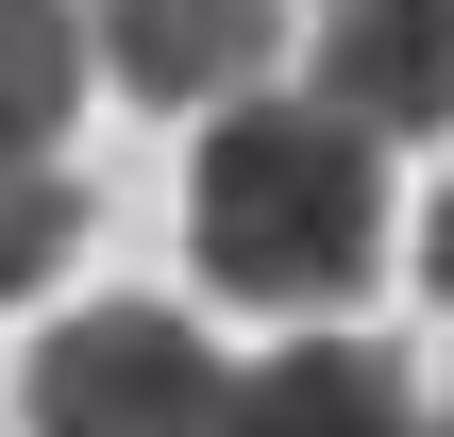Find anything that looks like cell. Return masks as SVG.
Masks as SVG:
<instances>
[{
    "mask_svg": "<svg viewBox=\"0 0 454 437\" xmlns=\"http://www.w3.org/2000/svg\"><path fill=\"white\" fill-rule=\"evenodd\" d=\"M387 135H354L337 101H219L202 168H185V253L236 286V303H354L371 253H387Z\"/></svg>",
    "mask_w": 454,
    "mask_h": 437,
    "instance_id": "1",
    "label": "cell"
},
{
    "mask_svg": "<svg viewBox=\"0 0 454 437\" xmlns=\"http://www.w3.org/2000/svg\"><path fill=\"white\" fill-rule=\"evenodd\" d=\"M34 437H219V354L168 303H84L34 337Z\"/></svg>",
    "mask_w": 454,
    "mask_h": 437,
    "instance_id": "2",
    "label": "cell"
},
{
    "mask_svg": "<svg viewBox=\"0 0 454 437\" xmlns=\"http://www.w3.org/2000/svg\"><path fill=\"white\" fill-rule=\"evenodd\" d=\"M84 51H101L135 101L219 118V101H253V67L286 51V0H84Z\"/></svg>",
    "mask_w": 454,
    "mask_h": 437,
    "instance_id": "3",
    "label": "cell"
},
{
    "mask_svg": "<svg viewBox=\"0 0 454 437\" xmlns=\"http://www.w3.org/2000/svg\"><path fill=\"white\" fill-rule=\"evenodd\" d=\"M303 51L354 135H454V0H320Z\"/></svg>",
    "mask_w": 454,
    "mask_h": 437,
    "instance_id": "4",
    "label": "cell"
},
{
    "mask_svg": "<svg viewBox=\"0 0 454 437\" xmlns=\"http://www.w3.org/2000/svg\"><path fill=\"white\" fill-rule=\"evenodd\" d=\"M219 437H421V404L371 337H286L270 371L219 387Z\"/></svg>",
    "mask_w": 454,
    "mask_h": 437,
    "instance_id": "5",
    "label": "cell"
},
{
    "mask_svg": "<svg viewBox=\"0 0 454 437\" xmlns=\"http://www.w3.org/2000/svg\"><path fill=\"white\" fill-rule=\"evenodd\" d=\"M84 0H0V168H51V135L84 118Z\"/></svg>",
    "mask_w": 454,
    "mask_h": 437,
    "instance_id": "6",
    "label": "cell"
},
{
    "mask_svg": "<svg viewBox=\"0 0 454 437\" xmlns=\"http://www.w3.org/2000/svg\"><path fill=\"white\" fill-rule=\"evenodd\" d=\"M67 253H84V185L67 168H0V303H34Z\"/></svg>",
    "mask_w": 454,
    "mask_h": 437,
    "instance_id": "7",
    "label": "cell"
},
{
    "mask_svg": "<svg viewBox=\"0 0 454 437\" xmlns=\"http://www.w3.org/2000/svg\"><path fill=\"white\" fill-rule=\"evenodd\" d=\"M421 253H438V303H454V202H438V236H421Z\"/></svg>",
    "mask_w": 454,
    "mask_h": 437,
    "instance_id": "8",
    "label": "cell"
},
{
    "mask_svg": "<svg viewBox=\"0 0 454 437\" xmlns=\"http://www.w3.org/2000/svg\"><path fill=\"white\" fill-rule=\"evenodd\" d=\"M438 437H454V421H438Z\"/></svg>",
    "mask_w": 454,
    "mask_h": 437,
    "instance_id": "9",
    "label": "cell"
}]
</instances>
